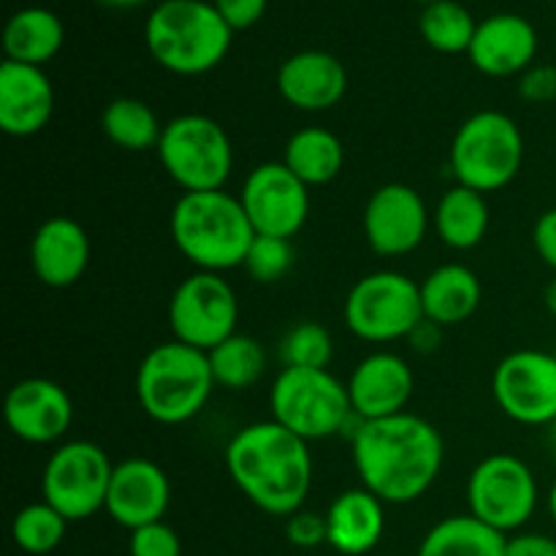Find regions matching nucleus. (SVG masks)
I'll use <instances>...</instances> for the list:
<instances>
[{
	"instance_id": "13",
	"label": "nucleus",
	"mask_w": 556,
	"mask_h": 556,
	"mask_svg": "<svg viewBox=\"0 0 556 556\" xmlns=\"http://www.w3.org/2000/svg\"><path fill=\"white\" fill-rule=\"evenodd\" d=\"M492 394L500 410L521 427L556 421V358L554 353L514 351L492 375Z\"/></svg>"
},
{
	"instance_id": "36",
	"label": "nucleus",
	"mask_w": 556,
	"mask_h": 556,
	"mask_svg": "<svg viewBox=\"0 0 556 556\" xmlns=\"http://www.w3.org/2000/svg\"><path fill=\"white\" fill-rule=\"evenodd\" d=\"M286 538L296 548H318L329 543V527H326V516L315 514V510H296L288 516L286 521Z\"/></svg>"
},
{
	"instance_id": "23",
	"label": "nucleus",
	"mask_w": 556,
	"mask_h": 556,
	"mask_svg": "<svg viewBox=\"0 0 556 556\" xmlns=\"http://www.w3.org/2000/svg\"><path fill=\"white\" fill-rule=\"evenodd\" d=\"M329 546L345 556L372 552L386 532V503L369 489H348L331 500L326 510Z\"/></svg>"
},
{
	"instance_id": "11",
	"label": "nucleus",
	"mask_w": 556,
	"mask_h": 556,
	"mask_svg": "<svg viewBox=\"0 0 556 556\" xmlns=\"http://www.w3.org/2000/svg\"><path fill=\"white\" fill-rule=\"evenodd\" d=\"M114 465L101 445L68 440L58 445L41 472V494L68 521H85L106 508Z\"/></svg>"
},
{
	"instance_id": "24",
	"label": "nucleus",
	"mask_w": 556,
	"mask_h": 556,
	"mask_svg": "<svg viewBox=\"0 0 556 556\" xmlns=\"http://www.w3.org/2000/svg\"><path fill=\"white\" fill-rule=\"evenodd\" d=\"M421 286V304L424 318L429 324L448 329L459 326L476 315L481 307L483 288L476 271L465 264H443L424 277Z\"/></svg>"
},
{
	"instance_id": "5",
	"label": "nucleus",
	"mask_w": 556,
	"mask_h": 556,
	"mask_svg": "<svg viewBox=\"0 0 556 556\" xmlns=\"http://www.w3.org/2000/svg\"><path fill=\"white\" fill-rule=\"evenodd\" d=\"M210 356L185 342H161L136 369V400L161 427H179L199 416L215 391Z\"/></svg>"
},
{
	"instance_id": "31",
	"label": "nucleus",
	"mask_w": 556,
	"mask_h": 556,
	"mask_svg": "<svg viewBox=\"0 0 556 556\" xmlns=\"http://www.w3.org/2000/svg\"><path fill=\"white\" fill-rule=\"evenodd\" d=\"M418 30L434 52L467 54L472 38H476L478 22L459 0H440V3L424 5Z\"/></svg>"
},
{
	"instance_id": "6",
	"label": "nucleus",
	"mask_w": 556,
	"mask_h": 556,
	"mask_svg": "<svg viewBox=\"0 0 556 556\" xmlns=\"http://www.w3.org/2000/svg\"><path fill=\"white\" fill-rule=\"evenodd\" d=\"M525 163V136L514 117L497 109H483L456 128L451 141V172L456 185L497 193L508 188Z\"/></svg>"
},
{
	"instance_id": "20",
	"label": "nucleus",
	"mask_w": 556,
	"mask_h": 556,
	"mask_svg": "<svg viewBox=\"0 0 556 556\" xmlns=\"http://www.w3.org/2000/svg\"><path fill=\"white\" fill-rule=\"evenodd\" d=\"M54 112V87L38 65H0V130L14 139L41 134Z\"/></svg>"
},
{
	"instance_id": "3",
	"label": "nucleus",
	"mask_w": 556,
	"mask_h": 556,
	"mask_svg": "<svg viewBox=\"0 0 556 556\" xmlns=\"http://www.w3.org/2000/svg\"><path fill=\"white\" fill-rule=\"evenodd\" d=\"M172 239L195 271H223L244 266L255 231L239 195L223 190L182 193L172 206Z\"/></svg>"
},
{
	"instance_id": "1",
	"label": "nucleus",
	"mask_w": 556,
	"mask_h": 556,
	"mask_svg": "<svg viewBox=\"0 0 556 556\" xmlns=\"http://www.w3.org/2000/svg\"><path fill=\"white\" fill-rule=\"evenodd\" d=\"M443 462V434L413 413L358 421L353 432V467L358 481L386 505L421 500L440 478Z\"/></svg>"
},
{
	"instance_id": "12",
	"label": "nucleus",
	"mask_w": 556,
	"mask_h": 556,
	"mask_svg": "<svg viewBox=\"0 0 556 556\" xmlns=\"http://www.w3.org/2000/svg\"><path fill=\"white\" fill-rule=\"evenodd\" d=\"M239 299L231 282L217 271H193L168 302V326L177 342L210 353L237 334Z\"/></svg>"
},
{
	"instance_id": "41",
	"label": "nucleus",
	"mask_w": 556,
	"mask_h": 556,
	"mask_svg": "<svg viewBox=\"0 0 556 556\" xmlns=\"http://www.w3.org/2000/svg\"><path fill=\"white\" fill-rule=\"evenodd\" d=\"M96 3L106 5V9H117V11H125V9H139V5H144L147 0H96Z\"/></svg>"
},
{
	"instance_id": "29",
	"label": "nucleus",
	"mask_w": 556,
	"mask_h": 556,
	"mask_svg": "<svg viewBox=\"0 0 556 556\" xmlns=\"http://www.w3.org/2000/svg\"><path fill=\"white\" fill-rule=\"evenodd\" d=\"M101 130L114 147L130 152L155 150L163 125L152 106L139 98H114L101 112Z\"/></svg>"
},
{
	"instance_id": "9",
	"label": "nucleus",
	"mask_w": 556,
	"mask_h": 556,
	"mask_svg": "<svg viewBox=\"0 0 556 556\" xmlns=\"http://www.w3.org/2000/svg\"><path fill=\"white\" fill-rule=\"evenodd\" d=\"M345 324L358 340L372 345H389L410 340L424 324L421 286L394 269L369 271L353 282L345 299Z\"/></svg>"
},
{
	"instance_id": "26",
	"label": "nucleus",
	"mask_w": 556,
	"mask_h": 556,
	"mask_svg": "<svg viewBox=\"0 0 556 556\" xmlns=\"http://www.w3.org/2000/svg\"><path fill=\"white\" fill-rule=\"evenodd\" d=\"M489 204L486 195L478 190L454 185L440 195L434 206V231L440 242L451 250H472L486 239L489 231Z\"/></svg>"
},
{
	"instance_id": "35",
	"label": "nucleus",
	"mask_w": 556,
	"mask_h": 556,
	"mask_svg": "<svg viewBox=\"0 0 556 556\" xmlns=\"http://www.w3.org/2000/svg\"><path fill=\"white\" fill-rule=\"evenodd\" d=\"M130 556H182V541L166 521L144 525L130 532Z\"/></svg>"
},
{
	"instance_id": "32",
	"label": "nucleus",
	"mask_w": 556,
	"mask_h": 556,
	"mask_svg": "<svg viewBox=\"0 0 556 556\" xmlns=\"http://www.w3.org/2000/svg\"><path fill=\"white\" fill-rule=\"evenodd\" d=\"M65 532H68V519L47 500L25 505L11 525V538H14L16 548L33 556L52 554L65 541Z\"/></svg>"
},
{
	"instance_id": "22",
	"label": "nucleus",
	"mask_w": 556,
	"mask_h": 556,
	"mask_svg": "<svg viewBox=\"0 0 556 556\" xmlns=\"http://www.w3.org/2000/svg\"><path fill=\"white\" fill-rule=\"evenodd\" d=\"M277 90L282 101L299 112H329L345 98L348 71L334 54L324 49H304L282 60L277 71Z\"/></svg>"
},
{
	"instance_id": "45",
	"label": "nucleus",
	"mask_w": 556,
	"mask_h": 556,
	"mask_svg": "<svg viewBox=\"0 0 556 556\" xmlns=\"http://www.w3.org/2000/svg\"><path fill=\"white\" fill-rule=\"evenodd\" d=\"M552 353H554V358H556V345H554V351H552Z\"/></svg>"
},
{
	"instance_id": "25",
	"label": "nucleus",
	"mask_w": 556,
	"mask_h": 556,
	"mask_svg": "<svg viewBox=\"0 0 556 556\" xmlns=\"http://www.w3.org/2000/svg\"><path fill=\"white\" fill-rule=\"evenodd\" d=\"M65 43V25L54 11L41 5H27L11 14L3 30L5 60L25 65H43L58 58Z\"/></svg>"
},
{
	"instance_id": "18",
	"label": "nucleus",
	"mask_w": 556,
	"mask_h": 556,
	"mask_svg": "<svg viewBox=\"0 0 556 556\" xmlns=\"http://www.w3.org/2000/svg\"><path fill=\"white\" fill-rule=\"evenodd\" d=\"M416 378L400 353L378 351L364 356L348 378L353 416L358 421H380V418L407 413Z\"/></svg>"
},
{
	"instance_id": "14",
	"label": "nucleus",
	"mask_w": 556,
	"mask_h": 556,
	"mask_svg": "<svg viewBox=\"0 0 556 556\" xmlns=\"http://www.w3.org/2000/svg\"><path fill=\"white\" fill-rule=\"evenodd\" d=\"M239 201L261 237L293 239L309 217V188L282 161L255 166L244 177Z\"/></svg>"
},
{
	"instance_id": "4",
	"label": "nucleus",
	"mask_w": 556,
	"mask_h": 556,
	"mask_svg": "<svg viewBox=\"0 0 556 556\" xmlns=\"http://www.w3.org/2000/svg\"><path fill=\"white\" fill-rule=\"evenodd\" d=\"M233 30L212 0H161L144 22V43L161 68L204 76L226 60Z\"/></svg>"
},
{
	"instance_id": "30",
	"label": "nucleus",
	"mask_w": 556,
	"mask_h": 556,
	"mask_svg": "<svg viewBox=\"0 0 556 556\" xmlns=\"http://www.w3.org/2000/svg\"><path fill=\"white\" fill-rule=\"evenodd\" d=\"M210 367L212 378H215L217 389L226 391H248L264 378L266 372V353L261 348V342L255 337L231 334L228 340H223L220 345L212 348L210 353Z\"/></svg>"
},
{
	"instance_id": "27",
	"label": "nucleus",
	"mask_w": 556,
	"mask_h": 556,
	"mask_svg": "<svg viewBox=\"0 0 556 556\" xmlns=\"http://www.w3.org/2000/svg\"><path fill=\"white\" fill-rule=\"evenodd\" d=\"M282 163L302 179L307 188H320V185L334 182L345 166V147L340 136L331 130L302 128L288 139L282 150Z\"/></svg>"
},
{
	"instance_id": "44",
	"label": "nucleus",
	"mask_w": 556,
	"mask_h": 556,
	"mask_svg": "<svg viewBox=\"0 0 556 556\" xmlns=\"http://www.w3.org/2000/svg\"><path fill=\"white\" fill-rule=\"evenodd\" d=\"M413 3H421V5H432V3H440V0H413Z\"/></svg>"
},
{
	"instance_id": "10",
	"label": "nucleus",
	"mask_w": 556,
	"mask_h": 556,
	"mask_svg": "<svg viewBox=\"0 0 556 556\" xmlns=\"http://www.w3.org/2000/svg\"><path fill=\"white\" fill-rule=\"evenodd\" d=\"M541 489L532 467L514 454H492L467 478V505L476 519L497 532L521 530L535 516Z\"/></svg>"
},
{
	"instance_id": "8",
	"label": "nucleus",
	"mask_w": 556,
	"mask_h": 556,
	"mask_svg": "<svg viewBox=\"0 0 556 556\" xmlns=\"http://www.w3.org/2000/svg\"><path fill=\"white\" fill-rule=\"evenodd\" d=\"M269 410L277 424L307 443L345 432L353 418L348 383L329 369L282 367L271 383Z\"/></svg>"
},
{
	"instance_id": "38",
	"label": "nucleus",
	"mask_w": 556,
	"mask_h": 556,
	"mask_svg": "<svg viewBox=\"0 0 556 556\" xmlns=\"http://www.w3.org/2000/svg\"><path fill=\"white\" fill-rule=\"evenodd\" d=\"M519 96L530 103L556 101V65H532L521 74Z\"/></svg>"
},
{
	"instance_id": "15",
	"label": "nucleus",
	"mask_w": 556,
	"mask_h": 556,
	"mask_svg": "<svg viewBox=\"0 0 556 556\" xmlns=\"http://www.w3.org/2000/svg\"><path fill=\"white\" fill-rule=\"evenodd\" d=\"M429 210L413 185L386 182L364 206V237L372 253L402 258L424 244L429 233Z\"/></svg>"
},
{
	"instance_id": "2",
	"label": "nucleus",
	"mask_w": 556,
	"mask_h": 556,
	"mask_svg": "<svg viewBox=\"0 0 556 556\" xmlns=\"http://www.w3.org/2000/svg\"><path fill=\"white\" fill-rule=\"evenodd\" d=\"M226 470L255 508L288 519L304 508L315 467L307 440L269 418L233 434L226 445Z\"/></svg>"
},
{
	"instance_id": "39",
	"label": "nucleus",
	"mask_w": 556,
	"mask_h": 556,
	"mask_svg": "<svg viewBox=\"0 0 556 556\" xmlns=\"http://www.w3.org/2000/svg\"><path fill=\"white\" fill-rule=\"evenodd\" d=\"M532 248H535L538 258L556 275V206L543 212L532 226Z\"/></svg>"
},
{
	"instance_id": "28",
	"label": "nucleus",
	"mask_w": 556,
	"mask_h": 556,
	"mask_svg": "<svg viewBox=\"0 0 556 556\" xmlns=\"http://www.w3.org/2000/svg\"><path fill=\"white\" fill-rule=\"evenodd\" d=\"M508 538L472 514L448 516L424 535L418 556H505Z\"/></svg>"
},
{
	"instance_id": "33",
	"label": "nucleus",
	"mask_w": 556,
	"mask_h": 556,
	"mask_svg": "<svg viewBox=\"0 0 556 556\" xmlns=\"http://www.w3.org/2000/svg\"><path fill=\"white\" fill-rule=\"evenodd\" d=\"M334 358V342L318 320H302L280 340L282 367L326 369Z\"/></svg>"
},
{
	"instance_id": "43",
	"label": "nucleus",
	"mask_w": 556,
	"mask_h": 556,
	"mask_svg": "<svg viewBox=\"0 0 556 556\" xmlns=\"http://www.w3.org/2000/svg\"><path fill=\"white\" fill-rule=\"evenodd\" d=\"M546 508H548V516H552V521H554V525H556V481L552 483V489H548Z\"/></svg>"
},
{
	"instance_id": "17",
	"label": "nucleus",
	"mask_w": 556,
	"mask_h": 556,
	"mask_svg": "<svg viewBox=\"0 0 556 556\" xmlns=\"http://www.w3.org/2000/svg\"><path fill=\"white\" fill-rule=\"evenodd\" d=\"M172 505V481L161 465L144 456H134L114 465L106 494V514L125 530L163 521Z\"/></svg>"
},
{
	"instance_id": "37",
	"label": "nucleus",
	"mask_w": 556,
	"mask_h": 556,
	"mask_svg": "<svg viewBox=\"0 0 556 556\" xmlns=\"http://www.w3.org/2000/svg\"><path fill=\"white\" fill-rule=\"evenodd\" d=\"M212 3L233 33L258 25L269 9V0H212Z\"/></svg>"
},
{
	"instance_id": "21",
	"label": "nucleus",
	"mask_w": 556,
	"mask_h": 556,
	"mask_svg": "<svg viewBox=\"0 0 556 556\" xmlns=\"http://www.w3.org/2000/svg\"><path fill=\"white\" fill-rule=\"evenodd\" d=\"M33 275L47 288H71L90 266V237L74 217L54 215L30 239Z\"/></svg>"
},
{
	"instance_id": "16",
	"label": "nucleus",
	"mask_w": 556,
	"mask_h": 556,
	"mask_svg": "<svg viewBox=\"0 0 556 556\" xmlns=\"http://www.w3.org/2000/svg\"><path fill=\"white\" fill-rule=\"evenodd\" d=\"M3 416L5 427L22 443L52 445L60 443L74 424V402L54 380L27 378L9 389Z\"/></svg>"
},
{
	"instance_id": "42",
	"label": "nucleus",
	"mask_w": 556,
	"mask_h": 556,
	"mask_svg": "<svg viewBox=\"0 0 556 556\" xmlns=\"http://www.w3.org/2000/svg\"><path fill=\"white\" fill-rule=\"evenodd\" d=\"M543 304H546L548 313L556 318V275L552 277V282L546 286V291H543Z\"/></svg>"
},
{
	"instance_id": "7",
	"label": "nucleus",
	"mask_w": 556,
	"mask_h": 556,
	"mask_svg": "<svg viewBox=\"0 0 556 556\" xmlns=\"http://www.w3.org/2000/svg\"><path fill=\"white\" fill-rule=\"evenodd\" d=\"M157 161L182 193L223 190L233 172V144L226 128L206 114H179L163 125Z\"/></svg>"
},
{
	"instance_id": "40",
	"label": "nucleus",
	"mask_w": 556,
	"mask_h": 556,
	"mask_svg": "<svg viewBox=\"0 0 556 556\" xmlns=\"http://www.w3.org/2000/svg\"><path fill=\"white\" fill-rule=\"evenodd\" d=\"M505 556H556V541L541 532H519L505 543Z\"/></svg>"
},
{
	"instance_id": "34",
	"label": "nucleus",
	"mask_w": 556,
	"mask_h": 556,
	"mask_svg": "<svg viewBox=\"0 0 556 556\" xmlns=\"http://www.w3.org/2000/svg\"><path fill=\"white\" fill-rule=\"evenodd\" d=\"M293 266V244L291 239L280 237H261L255 233L253 244L244 258V271L253 277L261 286H271V282L282 280Z\"/></svg>"
},
{
	"instance_id": "19",
	"label": "nucleus",
	"mask_w": 556,
	"mask_h": 556,
	"mask_svg": "<svg viewBox=\"0 0 556 556\" xmlns=\"http://www.w3.org/2000/svg\"><path fill=\"white\" fill-rule=\"evenodd\" d=\"M538 43V30L530 20L521 14H492L478 22L467 58L483 76L505 79L532 68Z\"/></svg>"
}]
</instances>
